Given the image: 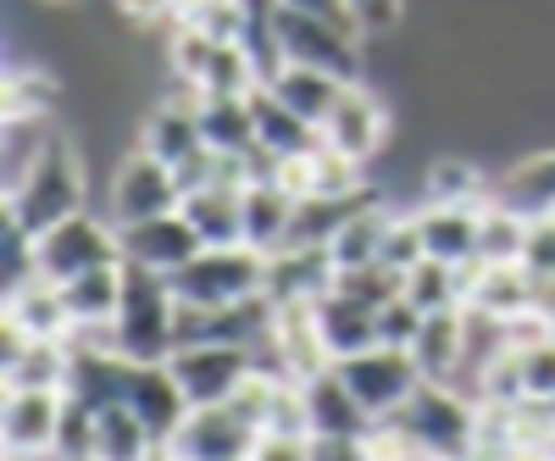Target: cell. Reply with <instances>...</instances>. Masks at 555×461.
Segmentation results:
<instances>
[{
	"mask_svg": "<svg viewBox=\"0 0 555 461\" xmlns=\"http://www.w3.org/2000/svg\"><path fill=\"white\" fill-rule=\"evenodd\" d=\"M62 406H67V389H7V406H0V434H7V456L56 461Z\"/></svg>",
	"mask_w": 555,
	"mask_h": 461,
	"instance_id": "7c38bea8",
	"label": "cell"
},
{
	"mask_svg": "<svg viewBox=\"0 0 555 461\" xmlns=\"http://www.w3.org/2000/svg\"><path fill=\"white\" fill-rule=\"evenodd\" d=\"M522 267L533 272V279H555V212H550V217H533Z\"/></svg>",
	"mask_w": 555,
	"mask_h": 461,
	"instance_id": "ee69618b",
	"label": "cell"
},
{
	"mask_svg": "<svg viewBox=\"0 0 555 461\" xmlns=\"http://www.w3.org/2000/svg\"><path fill=\"white\" fill-rule=\"evenodd\" d=\"M250 117H256V145H261V151H272L278 162L306 156V151H317V145H322V128H317V123H306L295 106H284L267 84H256V89H250Z\"/></svg>",
	"mask_w": 555,
	"mask_h": 461,
	"instance_id": "ffe728a7",
	"label": "cell"
},
{
	"mask_svg": "<svg viewBox=\"0 0 555 461\" xmlns=\"http://www.w3.org/2000/svg\"><path fill=\"white\" fill-rule=\"evenodd\" d=\"M250 461H311V434H261Z\"/></svg>",
	"mask_w": 555,
	"mask_h": 461,
	"instance_id": "f6af8a7d",
	"label": "cell"
},
{
	"mask_svg": "<svg viewBox=\"0 0 555 461\" xmlns=\"http://www.w3.org/2000/svg\"><path fill=\"white\" fill-rule=\"evenodd\" d=\"M256 428L240 418L234 406H195L183 428L162 445L167 461H250L256 450Z\"/></svg>",
	"mask_w": 555,
	"mask_h": 461,
	"instance_id": "8fae6325",
	"label": "cell"
},
{
	"mask_svg": "<svg viewBox=\"0 0 555 461\" xmlns=\"http://www.w3.org/2000/svg\"><path fill=\"white\" fill-rule=\"evenodd\" d=\"M122 261L128 267H145V272H178L183 261H190L195 251H206V240L195 234V222L178 212H162V217H145V222H122Z\"/></svg>",
	"mask_w": 555,
	"mask_h": 461,
	"instance_id": "5bb4252c",
	"label": "cell"
},
{
	"mask_svg": "<svg viewBox=\"0 0 555 461\" xmlns=\"http://www.w3.org/2000/svg\"><path fill=\"white\" fill-rule=\"evenodd\" d=\"M62 84L44 67H7V117H56Z\"/></svg>",
	"mask_w": 555,
	"mask_h": 461,
	"instance_id": "8d00e7d4",
	"label": "cell"
},
{
	"mask_svg": "<svg viewBox=\"0 0 555 461\" xmlns=\"http://www.w3.org/2000/svg\"><path fill=\"white\" fill-rule=\"evenodd\" d=\"M128 411L167 445L195 406H190V395H183V384L172 379L167 361H139L133 367V389H128Z\"/></svg>",
	"mask_w": 555,
	"mask_h": 461,
	"instance_id": "ac0fdd59",
	"label": "cell"
},
{
	"mask_svg": "<svg viewBox=\"0 0 555 461\" xmlns=\"http://www.w3.org/2000/svg\"><path fill=\"white\" fill-rule=\"evenodd\" d=\"M416 228H423V245L434 261L450 267H467L483 261L478 256V206H434V201H416Z\"/></svg>",
	"mask_w": 555,
	"mask_h": 461,
	"instance_id": "44dd1931",
	"label": "cell"
},
{
	"mask_svg": "<svg viewBox=\"0 0 555 461\" xmlns=\"http://www.w3.org/2000/svg\"><path fill=\"white\" fill-rule=\"evenodd\" d=\"M34 279H39V240L23 222H12L7 212H0V284H7V295H12Z\"/></svg>",
	"mask_w": 555,
	"mask_h": 461,
	"instance_id": "74e56055",
	"label": "cell"
},
{
	"mask_svg": "<svg viewBox=\"0 0 555 461\" xmlns=\"http://www.w3.org/2000/svg\"><path fill=\"white\" fill-rule=\"evenodd\" d=\"M73 345L67 340H28L23 329H0V384L7 389H67Z\"/></svg>",
	"mask_w": 555,
	"mask_h": 461,
	"instance_id": "9a60e30c",
	"label": "cell"
},
{
	"mask_svg": "<svg viewBox=\"0 0 555 461\" xmlns=\"http://www.w3.org/2000/svg\"><path fill=\"white\" fill-rule=\"evenodd\" d=\"M300 384H306V406H311V434H328V439H373L378 434V418L345 389L339 367H322V373H311Z\"/></svg>",
	"mask_w": 555,
	"mask_h": 461,
	"instance_id": "e0dca14e",
	"label": "cell"
},
{
	"mask_svg": "<svg viewBox=\"0 0 555 461\" xmlns=\"http://www.w3.org/2000/svg\"><path fill=\"white\" fill-rule=\"evenodd\" d=\"M95 267H122V234L117 222L101 212H73L56 228L39 234V279L67 284L78 272H95Z\"/></svg>",
	"mask_w": 555,
	"mask_h": 461,
	"instance_id": "5b68a950",
	"label": "cell"
},
{
	"mask_svg": "<svg viewBox=\"0 0 555 461\" xmlns=\"http://www.w3.org/2000/svg\"><path fill=\"white\" fill-rule=\"evenodd\" d=\"M389 128H395L389 106L356 78V84H345V95L334 101V112L322 117V145L361 162V167H373L384 156V145H389Z\"/></svg>",
	"mask_w": 555,
	"mask_h": 461,
	"instance_id": "30bf717a",
	"label": "cell"
},
{
	"mask_svg": "<svg viewBox=\"0 0 555 461\" xmlns=\"http://www.w3.org/2000/svg\"><path fill=\"white\" fill-rule=\"evenodd\" d=\"M289 12H311V17H334V23H350V12H345V0H284ZM356 28V23H350Z\"/></svg>",
	"mask_w": 555,
	"mask_h": 461,
	"instance_id": "c3c4849f",
	"label": "cell"
},
{
	"mask_svg": "<svg viewBox=\"0 0 555 461\" xmlns=\"http://www.w3.org/2000/svg\"><path fill=\"white\" fill-rule=\"evenodd\" d=\"M106 334L112 350H122L128 361H167L178 350V300L162 272L122 261V300Z\"/></svg>",
	"mask_w": 555,
	"mask_h": 461,
	"instance_id": "7a4b0ae2",
	"label": "cell"
},
{
	"mask_svg": "<svg viewBox=\"0 0 555 461\" xmlns=\"http://www.w3.org/2000/svg\"><path fill=\"white\" fill-rule=\"evenodd\" d=\"M183 206V183L167 162H156L151 151H122L117 167H112V183H106V217L122 228V222H145V217H162V212H178Z\"/></svg>",
	"mask_w": 555,
	"mask_h": 461,
	"instance_id": "8992f818",
	"label": "cell"
},
{
	"mask_svg": "<svg viewBox=\"0 0 555 461\" xmlns=\"http://www.w3.org/2000/svg\"><path fill=\"white\" fill-rule=\"evenodd\" d=\"M317 329H322V345H328L334 361L345 356H361V350H373L378 345V306H366V300H350V295H322L317 300Z\"/></svg>",
	"mask_w": 555,
	"mask_h": 461,
	"instance_id": "603a6c76",
	"label": "cell"
},
{
	"mask_svg": "<svg viewBox=\"0 0 555 461\" xmlns=\"http://www.w3.org/2000/svg\"><path fill=\"white\" fill-rule=\"evenodd\" d=\"M201 133H206V151H222V156L256 151L250 95H201Z\"/></svg>",
	"mask_w": 555,
	"mask_h": 461,
	"instance_id": "d6a6232c",
	"label": "cell"
},
{
	"mask_svg": "<svg viewBox=\"0 0 555 461\" xmlns=\"http://www.w3.org/2000/svg\"><path fill=\"white\" fill-rule=\"evenodd\" d=\"M411 356H416V367H423V379L450 384L461 373V361H467V311H428Z\"/></svg>",
	"mask_w": 555,
	"mask_h": 461,
	"instance_id": "cb8c5ba5",
	"label": "cell"
},
{
	"mask_svg": "<svg viewBox=\"0 0 555 461\" xmlns=\"http://www.w3.org/2000/svg\"><path fill=\"white\" fill-rule=\"evenodd\" d=\"M467 311H483L494 322H517V317L539 311V279L522 261H483L467 290Z\"/></svg>",
	"mask_w": 555,
	"mask_h": 461,
	"instance_id": "d6986e66",
	"label": "cell"
},
{
	"mask_svg": "<svg viewBox=\"0 0 555 461\" xmlns=\"http://www.w3.org/2000/svg\"><path fill=\"white\" fill-rule=\"evenodd\" d=\"M156 461H167V456H156Z\"/></svg>",
	"mask_w": 555,
	"mask_h": 461,
	"instance_id": "db71d44e",
	"label": "cell"
},
{
	"mask_svg": "<svg viewBox=\"0 0 555 461\" xmlns=\"http://www.w3.org/2000/svg\"><path fill=\"white\" fill-rule=\"evenodd\" d=\"M267 89L284 106H295L306 123H317L322 128V117L334 112V101L345 95V78H334V73H322V67H300V62H289L278 78H267Z\"/></svg>",
	"mask_w": 555,
	"mask_h": 461,
	"instance_id": "1f68e13d",
	"label": "cell"
},
{
	"mask_svg": "<svg viewBox=\"0 0 555 461\" xmlns=\"http://www.w3.org/2000/svg\"><path fill=\"white\" fill-rule=\"evenodd\" d=\"M261 279H267V256L250 251V245H206L178 272H167L172 300L195 306V311H217V306L250 300V295H261Z\"/></svg>",
	"mask_w": 555,
	"mask_h": 461,
	"instance_id": "277c9868",
	"label": "cell"
},
{
	"mask_svg": "<svg viewBox=\"0 0 555 461\" xmlns=\"http://www.w3.org/2000/svg\"><path fill=\"white\" fill-rule=\"evenodd\" d=\"M139 151H151L156 162H167L172 172L183 162H195L206 151V133H201V95L178 84V95H162L145 123H139Z\"/></svg>",
	"mask_w": 555,
	"mask_h": 461,
	"instance_id": "4fadbf2b",
	"label": "cell"
},
{
	"mask_svg": "<svg viewBox=\"0 0 555 461\" xmlns=\"http://www.w3.org/2000/svg\"><path fill=\"white\" fill-rule=\"evenodd\" d=\"M7 322H12V329H23L28 340H67L73 334L62 284H51V279H34V284L12 290L7 295Z\"/></svg>",
	"mask_w": 555,
	"mask_h": 461,
	"instance_id": "83f0119b",
	"label": "cell"
},
{
	"mask_svg": "<svg viewBox=\"0 0 555 461\" xmlns=\"http://www.w3.org/2000/svg\"><path fill=\"white\" fill-rule=\"evenodd\" d=\"M183 217L195 222L206 245H245V190L234 183H206L183 195Z\"/></svg>",
	"mask_w": 555,
	"mask_h": 461,
	"instance_id": "d4e9b609",
	"label": "cell"
},
{
	"mask_svg": "<svg viewBox=\"0 0 555 461\" xmlns=\"http://www.w3.org/2000/svg\"><path fill=\"white\" fill-rule=\"evenodd\" d=\"M278 39H284V56L300 62V67H322L345 84L361 78L366 56H361V34L350 23H334V17H311V12H278Z\"/></svg>",
	"mask_w": 555,
	"mask_h": 461,
	"instance_id": "52a82bcc",
	"label": "cell"
},
{
	"mask_svg": "<svg viewBox=\"0 0 555 461\" xmlns=\"http://www.w3.org/2000/svg\"><path fill=\"white\" fill-rule=\"evenodd\" d=\"M117 7V17H128L133 28H156L162 17L172 23V12H178V0H112Z\"/></svg>",
	"mask_w": 555,
	"mask_h": 461,
	"instance_id": "7dc6e473",
	"label": "cell"
},
{
	"mask_svg": "<svg viewBox=\"0 0 555 461\" xmlns=\"http://www.w3.org/2000/svg\"><path fill=\"white\" fill-rule=\"evenodd\" d=\"M56 133H62L56 117H7L0 123V167H7L0 172V195L17 190V183L28 178V167L56 145Z\"/></svg>",
	"mask_w": 555,
	"mask_h": 461,
	"instance_id": "f546056e",
	"label": "cell"
},
{
	"mask_svg": "<svg viewBox=\"0 0 555 461\" xmlns=\"http://www.w3.org/2000/svg\"><path fill=\"white\" fill-rule=\"evenodd\" d=\"M295 228V195L284 183H245V245L272 256L289 245Z\"/></svg>",
	"mask_w": 555,
	"mask_h": 461,
	"instance_id": "484cf974",
	"label": "cell"
},
{
	"mask_svg": "<svg viewBox=\"0 0 555 461\" xmlns=\"http://www.w3.org/2000/svg\"><path fill=\"white\" fill-rule=\"evenodd\" d=\"M494 201L522 217H550L555 212V145L517 156L505 172H494Z\"/></svg>",
	"mask_w": 555,
	"mask_h": 461,
	"instance_id": "7402d4cb",
	"label": "cell"
},
{
	"mask_svg": "<svg viewBox=\"0 0 555 461\" xmlns=\"http://www.w3.org/2000/svg\"><path fill=\"white\" fill-rule=\"evenodd\" d=\"M67 317H73V334L78 329H112L117 300H122V267H95V272H78V279L62 284Z\"/></svg>",
	"mask_w": 555,
	"mask_h": 461,
	"instance_id": "4dcf8cb0",
	"label": "cell"
},
{
	"mask_svg": "<svg viewBox=\"0 0 555 461\" xmlns=\"http://www.w3.org/2000/svg\"><path fill=\"white\" fill-rule=\"evenodd\" d=\"M256 84L261 78H256L250 56L240 51V39H217L206 67H201V78H195V95H250Z\"/></svg>",
	"mask_w": 555,
	"mask_h": 461,
	"instance_id": "d590c367",
	"label": "cell"
},
{
	"mask_svg": "<svg viewBox=\"0 0 555 461\" xmlns=\"http://www.w3.org/2000/svg\"><path fill=\"white\" fill-rule=\"evenodd\" d=\"M339 367V379L345 389L373 411L378 423H389L395 411L416 395V384H423V367H416L411 350H395V345H373V350H361V356H345L334 361Z\"/></svg>",
	"mask_w": 555,
	"mask_h": 461,
	"instance_id": "ba28073f",
	"label": "cell"
},
{
	"mask_svg": "<svg viewBox=\"0 0 555 461\" xmlns=\"http://www.w3.org/2000/svg\"><path fill=\"white\" fill-rule=\"evenodd\" d=\"M517 350V373H522V400H555V334Z\"/></svg>",
	"mask_w": 555,
	"mask_h": 461,
	"instance_id": "f35d334b",
	"label": "cell"
},
{
	"mask_svg": "<svg viewBox=\"0 0 555 461\" xmlns=\"http://www.w3.org/2000/svg\"><path fill=\"white\" fill-rule=\"evenodd\" d=\"M423 317H428V311H416L405 295H395L389 306H378V345L411 350V345H416V334H423Z\"/></svg>",
	"mask_w": 555,
	"mask_h": 461,
	"instance_id": "7bdbcfd3",
	"label": "cell"
},
{
	"mask_svg": "<svg viewBox=\"0 0 555 461\" xmlns=\"http://www.w3.org/2000/svg\"><path fill=\"white\" fill-rule=\"evenodd\" d=\"M461 461H494V456H483V450H473V456H461Z\"/></svg>",
	"mask_w": 555,
	"mask_h": 461,
	"instance_id": "f5cc1de1",
	"label": "cell"
},
{
	"mask_svg": "<svg viewBox=\"0 0 555 461\" xmlns=\"http://www.w3.org/2000/svg\"><path fill=\"white\" fill-rule=\"evenodd\" d=\"M172 379L183 384L190 406H228L240 395V384L256 373V350L245 345H178L167 356Z\"/></svg>",
	"mask_w": 555,
	"mask_h": 461,
	"instance_id": "9c48e42d",
	"label": "cell"
},
{
	"mask_svg": "<svg viewBox=\"0 0 555 461\" xmlns=\"http://www.w3.org/2000/svg\"><path fill=\"white\" fill-rule=\"evenodd\" d=\"M544 461H555V434H550V439H544Z\"/></svg>",
	"mask_w": 555,
	"mask_h": 461,
	"instance_id": "816d5d0a",
	"label": "cell"
},
{
	"mask_svg": "<svg viewBox=\"0 0 555 461\" xmlns=\"http://www.w3.org/2000/svg\"><path fill=\"white\" fill-rule=\"evenodd\" d=\"M389 428L411 450H428L439 461H461V456H473V445H478V400L461 395L455 384L423 379L416 395L389 418Z\"/></svg>",
	"mask_w": 555,
	"mask_h": 461,
	"instance_id": "3957f363",
	"label": "cell"
},
{
	"mask_svg": "<svg viewBox=\"0 0 555 461\" xmlns=\"http://www.w3.org/2000/svg\"><path fill=\"white\" fill-rule=\"evenodd\" d=\"M311 461H378V456H373V439H328V434H317L311 439Z\"/></svg>",
	"mask_w": 555,
	"mask_h": 461,
	"instance_id": "bcb514c9",
	"label": "cell"
},
{
	"mask_svg": "<svg viewBox=\"0 0 555 461\" xmlns=\"http://www.w3.org/2000/svg\"><path fill=\"white\" fill-rule=\"evenodd\" d=\"M240 12L245 17H278V12H284V0H240Z\"/></svg>",
	"mask_w": 555,
	"mask_h": 461,
	"instance_id": "681fc988",
	"label": "cell"
},
{
	"mask_svg": "<svg viewBox=\"0 0 555 461\" xmlns=\"http://www.w3.org/2000/svg\"><path fill=\"white\" fill-rule=\"evenodd\" d=\"M345 12L361 39H389L405 23V0H345Z\"/></svg>",
	"mask_w": 555,
	"mask_h": 461,
	"instance_id": "b9f144b4",
	"label": "cell"
},
{
	"mask_svg": "<svg viewBox=\"0 0 555 461\" xmlns=\"http://www.w3.org/2000/svg\"><path fill=\"white\" fill-rule=\"evenodd\" d=\"M83 206H89V172H83V145L73 140V133H56V145L28 167V178L17 183V190L0 195V212H7L12 222H23L34 240L44 234V228H56L62 217L83 212Z\"/></svg>",
	"mask_w": 555,
	"mask_h": 461,
	"instance_id": "6da1fadb",
	"label": "cell"
},
{
	"mask_svg": "<svg viewBox=\"0 0 555 461\" xmlns=\"http://www.w3.org/2000/svg\"><path fill=\"white\" fill-rule=\"evenodd\" d=\"M56 461H95V411L67 395L62 428H56Z\"/></svg>",
	"mask_w": 555,
	"mask_h": 461,
	"instance_id": "ab89813d",
	"label": "cell"
},
{
	"mask_svg": "<svg viewBox=\"0 0 555 461\" xmlns=\"http://www.w3.org/2000/svg\"><path fill=\"white\" fill-rule=\"evenodd\" d=\"M384 261H389L395 272H411L416 261H428L423 228H416V212H411V206H395V217H389V234H384Z\"/></svg>",
	"mask_w": 555,
	"mask_h": 461,
	"instance_id": "60d3db41",
	"label": "cell"
},
{
	"mask_svg": "<svg viewBox=\"0 0 555 461\" xmlns=\"http://www.w3.org/2000/svg\"><path fill=\"white\" fill-rule=\"evenodd\" d=\"M156 456H162V439L128 406L95 411V461H156Z\"/></svg>",
	"mask_w": 555,
	"mask_h": 461,
	"instance_id": "836d02e7",
	"label": "cell"
},
{
	"mask_svg": "<svg viewBox=\"0 0 555 461\" xmlns=\"http://www.w3.org/2000/svg\"><path fill=\"white\" fill-rule=\"evenodd\" d=\"M423 201H434V206H489L494 178L473 156H434L423 167Z\"/></svg>",
	"mask_w": 555,
	"mask_h": 461,
	"instance_id": "4316f807",
	"label": "cell"
},
{
	"mask_svg": "<svg viewBox=\"0 0 555 461\" xmlns=\"http://www.w3.org/2000/svg\"><path fill=\"white\" fill-rule=\"evenodd\" d=\"M339 284V267L322 245H289V251H272L267 256V279H261V295L272 306H306V300H322L334 295Z\"/></svg>",
	"mask_w": 555,
	"mask_h": 461,
	"instance_id": "2e32d148",
	"label": "cell"
},
{
	"mask_svg": "<svg viewBox=\"0 0 555 461\" xmlns=\"http://www.w3.org/2000/svg\"><path fill=\"white\" fill-rule=\"evenodd\" d=\"M389 217H395V206H389V190H384L378 201H366V206L339 228V234H334V245H328L334 267H339V272H350V267H373V261H384Z\"/></svg>",
	"mask_w": 555,
	"mask_h": 461,
	"instance_id": "f1b7e54d",
	"label": "cell"
},
{
	"mask_svg": "<svg viewBox=\"0 0 555 461\" xmlns=\"http://www.w3.org/2000/svg\"><path fill=\"white\" fill-rule=\"evenodd\" d=\"M528 228H533V217L500 206V201L478 206V256H483V261H522Z\"/></svg>",
	"mask_w": 555,
	"mask_h": 461,
	"instance_id": "e575fe53",
	"label": "cell"
},
{
	"mask_svg": "<svg viewBox=\"0 0 555 461\" xmlns=\"http://www.w3.org/2000/svg\"><path fill=\"white\" fill-rule=\"evenodd\" d=\"M539 311L550 317V329H555V279H539Z\"/></svg>",
	"mask_w": 555,
	"mask_h": 461,
	"instance_id": "f907efd6",
	"label": "cell"
}]
</instances>
